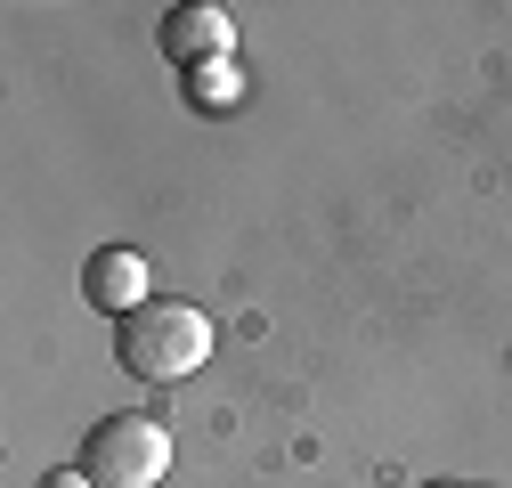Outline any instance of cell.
Wrapping results in <instances>:
<instances>
[{"instance_id":"6da1fadb","label":"cell","mask_w":512,"mask_h":488,"mask_svg":"<svg viewBox=\"0 0 512 488\" xmlns=\"http://www.w3.org/2000/svg\"><path fill=\"white\" fill-rule=\"evenodd\" d=\"M114 358H122V375H139V383H187L212 358V318L196 301H147L139 318H122Z\"/></svg>"},{"instance_id":"7a4b0ae2","label":"cell","mask_w":512,"mask_h":488,"mask_svg":"<svg viewBox=\"0 0 512 488\" xmlns=\"http://www.w3.org/2000/svg\"><path fill=\"white\" fill-rule=\"evenodd\" d=\"M82 472L98 488H155L171 472V432L155 415H106L82 440Z\"/></svg>"},{"instance_id":"3957f363","label":"cell","mask_w":512,"mask_h":488,"mask_svg":"<svg viewBox=\"0 0 512 488\" xmlns=\"http://www.w3.org/2000/svg\"><path fill=\"white\" fill-rule=\"evenodd\" d=\"M82 301L106 318H139L147 301H155V269L147 253H131V244H98V253L82 261Z\"/></svg>"},{"instance_id":"277c9868","label":"cell","mask_w":512,"mask_h":488,"mask_svg":"<svg viewBox=\"0 0 512 488\" xmlns=\"http://www.w3.org/2000/svg\"><path fill=\"white\" fill-rule=\"evenodd\" d=\"M155 41H163V57H171V66H220V57H228V41H236V25H228V9L196 0V9H171V17L155 25Z\"/></svg>"},{"instance_id":"5b68a950","label":"cell","mask_w":512,"mask_h":488,"mask_svg":"<svg viewBox=\"0 0 512 488\" xmlns=\"http://www.w3.org/2000/svg\"><path fill=\"white\" fill-rule=\"evenodd\" d=\"M196 98H204V106H228V98H236V74H228V66H196Z\"/></svg>"},{"instance_id":"8992f818","label":"cell","mask_w":512,"mask_h":488,"mask_svg":"<svg viewBox=\"0 0 512 488\" xmlns=\"http://www.w3.org/2000/svg\"><path fill=\"white\" fill-rule=\"evenodd\" d=\"M41 488H98V480H90V472H82V464H66V472H49V480H41Z\"/></svg>"},{"instance_id":"52a82bcc","label":"cell","mask_w":512,"mask_h":488,"mask_svg":"<svg viewBox=\"0 0 512 488\" xmlns=\"http://www.w3.org/2000/svg\"><path fill=\"white\" fill-rule=\"evenodd\" d=\"M423 488H456V480H423Z\"/></svg>"}]
</instances>
